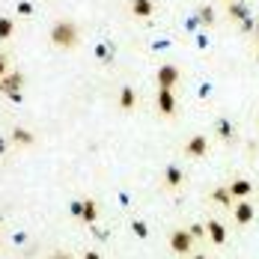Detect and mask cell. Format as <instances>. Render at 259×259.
<instances>
[{
	"label": "cell",
	"instance_id": "6da1fadb",
	"mask_svg": "<svg viewBox=\"0 0 259 259\" xmlns=\"http://www.w3.org/2000/svg\"><path fill=\"white\" fill-rule=\"evenodd\" d=\"M78 39H80V30H78L75 21H69V18L54 21V27H51V45L63 48V51H72V48H78Z\"/></svg>",
	"mask_w": 259,
	"mask_h": 259
},
{
	"label": "cell",
	"instance_id": "7a4b0ae2",
	"mask_svg": "<svg viewBox=\"0 0 259 259\" xmlns=\"http://www.w3.org/2000/svg\"><path fill=\"white\" fill-rule=\"evenodd\" d=\"M194 241H197V238L188 233L185 227H179V230L170 233V250H173L176 256H191V253H194Z\"/></svg>",
	"mask_w": 259,
	"mask_h": 259
},
{
	"label": "cell",
	"instance_id": "3957f363",
	"mask_svg": "<svg viewBox=\"0 0 259 259\" xmlns=\"http://www.w3.org/2000/svg\"><path fill=\"white\" fill-rule=\"evenodd\" d=\"M21 90H24V75H21V72H9V75L0 78V93H3V96L18 99Z\"/></svg>",
	"mask_w": 259,
	"mask_h": 259
},
{
	"label": "cell",
	"instance_id": "277c9868",
	"mask_svg": "<svg viewBox=\"0 0 259 259\" xmlns=\"http://www.w3.org/2000/svg\"><path fill=\"white\" fill-rule=\"evenodd\" d=\"M155 80H158V90H173L179 83V69L167 63V66H161L155 72Z\"/></svg>",
	"mask_w": 259,
	"mask_h": 259
},
{
	"label": "cell",
	"instance_id": "5b68a950",
	"mask_svg": "<svg viewBox=\"0 0 259 259\" xmlns=\"http://www.w3.org/2000/svg\"><path fill=\"white\" fill-rule=\"evenodd\" d=\"M233 218L238 227H247L253 218H256V208H253V203H247V200H238L233 206Z\"/></svg>",
	"mask_w": 259,
	"mask_h": 259
},
{
	"label": "cell",
	"instance_id": "8992f818",
	"mask_svg": "<svg viewBox=\"0 0 259 259\" xmlns=\"http://www.w3.org/2000/svg\"><path fill=\"white\" fill-rule=\"evenodd\" d=\"M208 152V137L206 134H194L188 143H185V155L188 158H203Z\"/></svg>",
	"mask_w": 259,
	"mask_h": 259
},
{
	"label": "cell",
	"instance_id": "52a82bcc",
	"mask_svg": "<svg viewBox=\"0 0 259 259\" xmlns=\"http://www.w3.org/2000/svg\"><path fill=\"white\" fill-rule=\"evenodd\" d=\"M155 104L164 116H173V113H176V93H173V90H158Z\"/></svg>",
	"mask_w": 259,
	"mask_h": 259
},
{
	"label": "cell",
	"instance_id": "ba28073f",
	"mask_svg": "<svg viewBox=\"0 0 259 259\" xmlns=\"http://www.w3.org/2000/svg\"><path fill=\"white\" fill-rule=\"evenodd\" d=\"M253 194V182L250 179H233L230 182V197L233 200H247Z\"/></svg>",
	"mask_w": 259,
	"mask_h": 259
},
{
	"label": "cell",
	"instance_id": "9c48e42d",
	"mask_svg": "<svg viewBox=\"0 0 259 259\" xmlns=\"http://www.w3.org/2000/svg\"><path fill=\"white\" fill-rule=\"evenodd\" d=\"M206 238H211L214 244H224V241H227V227H224L218 218H208L206 221Z\"/></svg>",
	"mask_w": 259,
	"mask_h": 259
},
{
	"label": "cell",
	"instance_id": "30bf717a",
	"mask_svg": "<svg viewBox=\"0 0 259 259\" xmlns=\"http://www.w3.org/2000/svg\"><path fill=\"white\" fill-rule=\"evenodd\" d=\"M128 9L137 18H152L155 15V3L152 0H128Z\"/></svg>",
	"mask_w": 259,
	"mask_h": 259
},
{
	"label": "cell",
	"instance_id": "8fae6325",
	"mask_svg": "<svg viewBox=\"0 0 259 259\" xmlns=\"http://www.w3.org/2000/svg\"><path fill=\"white\" fill-rule=\"evenodd\" d=\"M182 179H185V176H182V170H179V167H167V170H164V188L176 191V188L182 185Z\"/></svg>",
	"mask_w": 259,
	"mask_h": 259
},
{
	"label": "cell",
	"instance_id": "7c38bea8",
	"mask_svg": "<svg viewBox=\"0 0 259 259\" xmlns=\"http://www.w3.org/2000/svg\"><path fill=\"white\" fill-rule=\"evenodd\" d=\"M96 218H99V206H96V200H83V203H80V221L93 224Z\"/></svg>",
	"mask_w": 259,
	"mask_h": 259
},
{
	"label": "cell",
	"instance_id": "4fadbf2b",
	"mask_svg": "<svg viewBox=\"0 0 259 259\" xmlns=\"http://www.w3.org/2000/svg\"><path fill=\"white\" fill-rule=\"evenodd\" d=\"M134 102H137V93H134L131 87H122V90H119V107H122V110H131Z\"/></svg>",
	"mask_w": 259,
	"mask_h": 259
},
{
	"label": "cell",
	"instance_id": "5bb4252c",
	"mask_svg": "<svg viewBox=\"0 0 259 259\" xmlns=\"http://www.w3.org/2000/svg\"><path fill=\"white\" fill-rule=\"evenodd\" d=\"M12 143H18V146H30L33 143V134L27 128H12Z\"/></svg>",
	"mask_w": 259,
	"mask_h": 259
},
{
	"label": "cell",
	"instance_id": "9a60e30c",
	"mask_svg": "<svg viewBox=\"0 0 259 259\" xmlns=\"http://www.w3.org/2000/svg\"><path fill=\"white\" fill-rule=\"evenodd\" d=\"M12 33H15V21L3 15V18H0V39H9Z\"/></svg>",
	"mask_w": 259,
	"mask_h": 259
},
{
	"label": "cell",
	"instance_id": "2e32d148",
	"mask_svg": "<svg viewBox=\"0 0 259 259\" xmlns=\"http://www.w3.org/2000/svg\"><path fill=\"white\" fill-rule=\"evenodd\" d=\"M211 200H214V203H221V206H230V203H233V197H230V188H218V191L211 194Z\"/></svg>",
	"mask_w": 259,
	"mask_h": 259
},
{
	"label": "cell",
	"instance_id": "e0dca14e",
	"mask_svg": "<svg viewBox=\"0 0 259 259\" xmlns=\"http://www.w3.org/2000/svg\"><path fill=\"white\" fill-rule=\"evenodd\" d=\"M197 21H200V24H214V12H211L208 6H203V9H200V18H197Z\"/></svg>",
	"mask_w": 259,
	"mask_h": 259
},
{
	"label": "cell",
	"instance_id": "ac0fdd59",
	"mask_svg": "<svg viewBox=\"0 0 259 259\" xmlns=\"http://www.w3.org/2000/svg\"><path fill=\"white\" fill-rule=\"evenodd\" d=\"M131 230L140 235V238H146V235H149V230H146V224H143V221H131Z\"/></svg>",
	"mask_w": 259,
	"mask_h": 259
},
{
	"label": "cell",
	"instance_id": "d6986e66",
	"mask_svg": "<svg viewBox=\"0 0 259 259\" xmlns=\"http://www.w3.org/2000/svg\"><path fill=\"white\" fill-rule=\"evenodd\" d=\"M188 233L194 235V238H206V227L203 224H194V227H188Z\"/></svg>",
	"mask_w": 259,
	"mask_h": 259
},
{
	"label": "cell",
	"instance_id": "ffe728a7",
	"mask_svg": "<svg viewBox=\"0 0 259 259\" xmlns=\"http://www.w3.org/2000/svg\"><path fill=\"white\" fill-rule=\"evenodd\" d=\"M18 15H33V3L30 0H21L18 3Z\"/></svg>",
	"mask_w": 259,
	"mask_h": 259
},
{
	"label": "cell",
	"instance_id": "44dd1931",
	"mask_svg": "<svg viewBox=\"0 0 259 259\" xmlns=\"http://www.w3.org/2000/svg\"><path fill=\"white\" fill-rule=\"evenodd\" d=\"M218 131H221L227 140H233V128H230V122H224V119H221V122H218Z\"/></svg>",
	"mask_w": 259,
	"mask_h": 259
},
{
	"label": "cell",
	"instance_id": "7402d4cb",
	"mask_svg": "<svg viewBox=\"0 0 259 259\" xmlns=\"http://www.w3.org/2000/svg\"><path fill=\"white\" fill-rule=\"evenodd\" d=\"M3 75H9V69H6V54H0V78Z\"/></svg>",
	"mask_w": 259,
	"mask_h": 259
},
{
	"label": "cell",
	"instance_id": "603a6c76",
	"mask_svg": "<svg viewBox=\"0 0 259 259\" xmlns=\"http://www.w3.org/2000/svg\"><path fill=\"white\" fill-rule=\"evenodd\" d=\"M48 259H72V256H69V253H63V250H54Z\"/></svg>",
	"mask_w": 259,
	"mask_h": 259
},
{
	"label": "cell",
	"instance_id": "cb8c5ba5",
	"mask_svg": "<svg viewBox=\"0 0 259 259\" xmlns=\"http://www.w3.org/2000/svg\"><path fill=\"white\" fill-rule=\"evenodd\" d=\"M83 259H102V256H99L96 250H90V253H83Z\"/></svg>",
	"mask_w": 259,
	"mask_h": 259
},
{
	"label": "cell",
	"instance_id": "d4e9b609",
	"mask_svg": "<svg viewBox=\"0 0 259 259\" xmlns=\"http://www.w3.org/2000/svg\"><path fill=\"white\" fill-rule=\"evenodd\" d=\"M188 259H208L206 253H194V256H188Z\"/></svg>",
	"mask_w": 259,
	"mask_h": 259
},
{
	"label": "cell",
	"instance_id": "484cf974",
	"mask_svg": "<svg viewBox=\"0 0 259 259\" xmlns=\"http://www.w3.org/2000/svg\"><path fill=\"white\" fill-rule=\"evenodd\" d=\"M256 60H259V54H256Z\"/></svg>",
	"mask_w": 259,
	"mask_h": 259
}]
</instances>
